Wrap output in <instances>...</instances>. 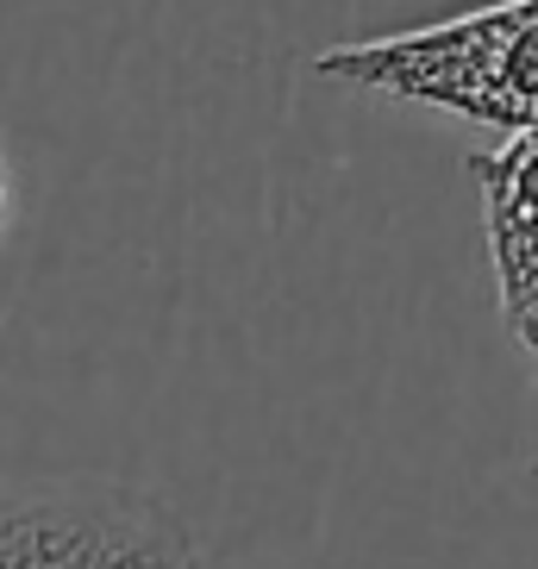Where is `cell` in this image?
I'll return each mask as SVG.
<instances>
[{"instance_id":"obj_1","label":"cell","mask_w":538,"mask_h":569,"mask_svg":"<svg viewBox=\"0 0 538 569\" xmlns=\"http://www.w3.org/2000/svg\"><path fill=\"white\" fill-rule=\"evenodd\" d=\"M313 69L526 138L538 132V0H495L420 32L332 44Z\"/></svg>"},{"instance_id":"obj_2","label":"cell","mask_w":538,"mask_h":569,"mask_svg":"<svg viewBox=\"0 0 538 569\" xmlns=\"http://www.w3.org/2000/svg\"><path fill=\"white\" fill-rule=\"evenodd\" d=\"M0 569H201L182 513L107 476L0 482Z\"/></svg>"},{"instance_id":"obj_3","label":"cell","mask_w":538,"mask_h":569,"mask_svg":"<svg viewBox=\"0 0 538 569\" xmlns=\"http://www.w3.org/2000/svg\"><path fill=\"white\" fill-rule=\"evenodd\" d=\"M488 219V263L514 345L538 369V132L507 138L501 151L476 157Z\"/></svg>"},{"instance_id":"obj_4","label":"cell","mask_w":538,"mask_h":569,"mask_svg":"<svg viewBox=\"0 0 538 569\" xmlns=\"http://www.w3.org/2000/svg\"><path fill=\"white\" fill-rule=\"evenodd\" d=\"M0 219H7V182H0Z\"/></svg>"}]
</instances>
